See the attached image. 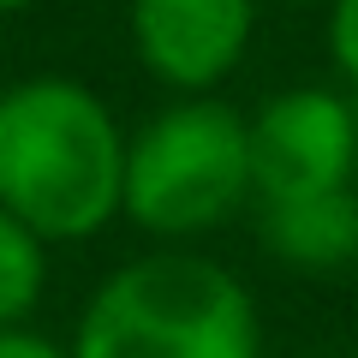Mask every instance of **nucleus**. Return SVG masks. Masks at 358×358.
I'll return each mask as SVG.
<instances>
[{"instance_id": "nucleus-6", "label": "nucleus", "mask_w": 358, "mask_h": 358, "mask_svg": "<svg viewBox=\"0 0 358 358\" xmlns=\"http://www.w3.org/2000/svg\"><path fill=\"white\" fill-rule=\"evenodd\" d=\"M263 245L305 275H334L358 263V197L322 192L293 203H263Z\"/></svg>"}, {"instance_id": "nucleus-2", "label": "nucleus", "mask_w": 358, "mask_h": 358, "mask_svg": "<svg viewBox=\"0 0 358 358\" xmlns=\"http://www.w3.org/2000/svg\"><path fill=\"white\" fill-rule=\"evenodd\" d=\"M72 358H263L257 305L209 257L155 251L120 263L72 329Z\"/></svg>"}, {"instance_id": "nucleus-5", "label": "nucleus", "mask_w": 358, "mask_h": 358, "mask_svg": "<svg viewBox=\"0 0 358 358\" xmlns=\"http://www.w3.org/2000/svg\"><path fill=\"white\" fill-rule=\"evenodd\" d=\"M131 54L179 96H209L251 48L257 0H131Z\"/></svg>"}, {"instance_id": "nucleus-4", "label": "nucleus", "mask_w": 358, "mask_h": 358, "mask_svg": "<svg viewBox=\"0 0 358 358\" xmlns=\"http://www.w3.org/2000/svg\"><path fill=\"white\" fill-rule=\"evenodd\" d=\"M251 143V197L293 203V197L346 192L358 162V114L334 90H281L245 120Z\"/></svg>"}, {"instance_id": "nucleus-3", "label": "nucleus", "mask_w": 358, "mask_h": 358, "mask_svg": "<svg viewBox=\"0 0 358 358\" xmlns=\"http://www.w3.org/2000/svg\"><path fill=\"white\" fill-rule=\"evenodd\" d=\"M251 197L245 114L215 96H185L150 114L126 138L120 215L155 239H197L233 221Z\"/></svg>"}, {"instance_id": "nucleus-8", "label": "nucleus", "mask_w": 358, "mask_h": 358, "mask_svg": "<svg viewBox=\"0 0 358 358\" xmlns=\"http://www.w3.org/2000/svg\"><path fill=\"white\" fill-rule=\"evenodd\" d=\"M329 54L358 84V0H329Z\"/></svg>"}, {"instance_id": "nucleus-9", "label": "nucleus", "mask_w": 358, "mask_h": 358, "mask_svg": "<svg viewBox=\"0 0 358 358\" xmlns=\"http://www.w3.org/2000/svg\"><path fill=\"white\" fill-rule=\"evenodd\" d=\"M0 358H72V352L24 322V329H0Z\"/></svg>"}, {"instance_id": "nucleus-10", "label": "nucleus", "mask_w": 358, "mask_h": 358, "mask_svg": "<svg viewBox=\"0 0 358 358\" xmlns=\"http://www.w3.org/2000/svg\"><path fill=\"white\" fill-rule=\"evenodd\" d=\"M24 6H36V0H0V18H13V13H24Z\"/></svg>"}, {"instance_id": "nucleus-7", "label": "nucleus", "mask_w": 358, "mask_h": 358, "mask_svg": "<svg viewBox=\"0 0 358 358\" xmlns=\"http://www.w3.org/2000/svg\"><path fill=\"white\" fill-rule=\"evenodd\" d=\"M48 293V245L0 209V329H24Z\"/></svg>"}, {"instance_id": "nucleus-1", "label": "nucleus", "mask_w": 358, "mask_h": 358, "mask_svg": "<svg viewBox=\"0 0 358 358\" xmlns=\"http://www.w3.org/2000/svg\"><path fill=\"white\" fill-rule=\"evenodd\" d=\"M126 131L114 108L66 72L0 90V209L42 245L96 239L120 215Z\"/></svg>"}]
</instances>
